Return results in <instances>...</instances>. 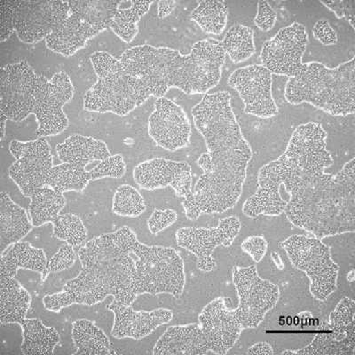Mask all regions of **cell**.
Returning a JSON list of instances; mask_svg holds the SVG:
<instances>
[{"mask_svg": "<svg viewBox=\"0 0 355 355\" xmlns=\"http://www.w3.org/2000/svg\"><path fill=\"white\" fill-rule=\"evenodd\" d=\"M192 116L207 148L198 161L204 173L182 202L187 218L194 221L202 214H223L236 205L253 153L227 92L205 94Z\"/></svg>", "mask_w": 355, "mask_h": 355, "instance_id": "cell-1", "label": "cell"}, {"mask_svg": "<svg viewBox=\"0 0 355 355\" xmlns=\"http://www.w3.org/2000/svg\"><path fill=\"white\" fill-rule=\"evenodd\" d=\"M268 164L290 195L284 214L293 226L321 240L354 233V157L336 175L300 176L284 154Z\"/></svg>", "mask_w": 355, "mask_h": 355, "instance_id": "cell-2", "label": "cell"}, {"mask_svg": "<svg viewBox=\"0 0 355 355\" xmlns=\"http://www.w3.org/2000/svg\"><path fill=\"white\" fill-rule=\"evenodd\" d=\"M123 71L138 78L150 97H164L170 88L187 94H206L220 83L226 53L220 41L196 42L189 55L166 47L144 44L125 51L119 59Z\"/></svg>", "mask_w": 355, "mask_h": 355, "instance_id": "cell-3", "label": "cell"}, {"mask_svg": "<svg viewBox=\"0 0 355 355\" xmlns=\"http://www.w3.org/2000/svg\"><path fill=\"white\" fill-rule=\"evenodd\" d=\"M284 97L291 105L307 103L332 116L353 115L354 57L334 69L319 62L303 63L300 74L288 78Z\"/></svg>", "mask_w": 355, "mask_h": 355, "instance_id": "cell-4", "label": "cell"}, {"mask_svg": "<svg viewBox=\"0 0 355 355\" xmlns=\"http://www.w3.org/2000/svg\"><path fill=\"white\" fill-rule=\"evenodd\" d=\"M62 291L68 293L72 305L95 306L112 296L122 305L132 306L138 297L135 259L128 255L87 263Z\"/></svg>", "mask_w": 355, "mask_h": 355, "instance_id": "cell-5", "label": "cell"}, {"mask_svg": "<svg viewBox=\"0 0 355 355\" xmlns=\"http://www.w3.org/2000/svg\"><path fill=\"white\" fill-rule=\"evenodd\" d=\"M90 59L98 80L84 96L85 110L123 116L150 99L141 82L126 74L119 59L103 51Z\"/></svg>", "mask_w": 355, "mask_h": 355, "instance_id": "cell-6", "label": "cell"}, {"mask_svg": "<svg viewBox=\"0 0 355 355\" xmlns=\"http://www.w3.org/2000/svg\"><path fill=\"white\" fill-rule=\"evenodd\" d=\"M69 1L21 0L0 3L1 34L5 42L14 33L25 44L46 40L69 15Z\"/></svg>", "mask_w": 355, "mask_h": 355, "instance_id": "cell-7", "label": "cell"}, {"mask_svg": "<svg viewBox=\"0 0 355 355\" xmlns=\"http://www.w3.org/2000/svg\"><path fill=\"white\" fill-rule=\"evenodd\" d=\"M137 295L170 294L180 299L186 285L185 264L171 247L148 246L137 242L133 249Z\"/></svg>", "mask_w": 355, "mask_h": 355, "instance_id": "cell-8", "label": "cell"}, {"mask_svg": "<svg viewBox=\"0 0 355 355\" xmlns=\"http://www.w3.org/2000/svg\"><path fill=\"white\" fill-rule=\"evenodd\" d=\"M291 264L305 272L310 280V293L325 301L338 288L339 266L332 259L331 248L322 240L294 234L280 243Z\"/></svg>", "mask_w": 355, "mask_h": 355, "instance_id": "cell-9", "label": "cell"}, {"mask_svg": "<svg viewBox=\"0 0 355 355\" xmlns=\"http://www.w3.org/2000/svg\"><path fill=\"white\" fill-rule=\"evenodd\" d=\"M232 275L239 300L234 315L243 329L259 327L266 313L277 306L280 288L259 277L255 266H234Z\"/></svg>", "mask_w": 355, "mask_h": 355, "instance_id": "cell-10", "label": "cell"}, {"mask_svg": "<svg viewBox=\"0 0 355 355\" xmlns=\"http://www.w3.org/2000/svg\"><path fill=\"white\" fill-rule=\"evenodd\" d=\"M9 151L15 162L9 167L8 175L17 184L22 195L31 198L37 189L46 187L53 166L51 146L46 138L35 141H12Z\"/></svg>", "mask_w": 355, "mask_h": 355, "instance_id": "cell-11", "label": "cell"}, {"mask_svg": "<svg viewBox=\"0 0 355 355\" xmlns=\"http://www.w3.org/2000/svg\"><path fill=\"white\" fill-rule=\"evenodd\" d=\"M74 93V85L65 72L56 73L50 79L41 76L33 112L37 121V137L61 135L68 128L69 121L63 107Z\"/></svg>", "mask_w": 355, "mask_h": 355, "instance_id": "cell-12", "label": "cell"}, {"mask_svg": "<svg viewBox=\"0 0 355 355\" xmlns=\"http://www.w3.org/2000/svg\"><path fill=\"white\" fill-rule=\"evenodd\" d=\"M40 76L26 62L11 63L1 69L0 113L21 122L33 115Z\"/></svg>", "mask_w": 355, "mask_h": 355, "instance_id": "cell-13", "label": "cell"}, {"mask_svg": "<svg viewBox=\"0 0 355 355\" xmlns=\"http://www.w3.org/2000/svg\"><path fill=\"white\" fill-rule=\"evenodd\" d=\"M326 139L327 132L320 123H303L295 129L284 154L300 175H322L334 163Z\"/></svg>", "mask_w": 355, "mask_h": 355, "instance_id": "cell-14", "label": "cell"}, {"mask_svg": "<svg viewBox=\"0 0 355 355\" xmlns=\"http://www.w3.org/2000/svg\"><path fill=\"white\" fill-rule=\"evenodd\" d=\"M309 42L306 28L299 22L282 28L266 40L261 53L262 65L272 74L295 78L302 68V57Z\"/></svg>", "mask_w": 355, "mask_h": 355, "instance_id": "cell-15", "label": "cell"}, {"mask_svg": "<svg viewBox=\"0 0 355 355\" xmlns=\"http://www.w3.org/2000/svg\"><path fill=\"white\" fill-rule=\"evenodd\" d=\"M272 73L259 64L236 69L227 80L243 100L244 112L261 119H271L279 112L272 94Z\"/></svg>", "mask_w": 355, "mask_h": 355, "instance_id": "cell-16", "label": "cell"}, {"mask_svg": "<svg viewBox=\"0 0 355 355\" xmlns=\"http://www.w3.org/2000/svg\"><path fill=\"white\" fill-rule=\"evenodd\" d=\"M148 133L158 147L174 152L188 147L191 123L182 107L162 97L155 101V110L148 119Z\"/></svg>", "mask_w": 355, "mask_h": 355, "instance_id": "cell-17", "label": "cell"}, {"mask_svg": "<svg viewBox=\"0 0 355 355\" xmlns=\"http://www.w3.org/2000/svg\"><path fill=\"white\" fill-rule=\"evenodd\" d=\"M198 321L208 339L211 353L215 354H227L243 331L234 310L227 309L223 297L209 303L200 313Z\"/></svg>", "mask_w": 355, "mask_h": 355, "instance_id": "cell-18", "label": "cell"}, {"mask_svg": "<svg viewBox=\"0 0 355 355\" xmlns=\"http://www.w3.org/2000/svg\"><path fill=\"white\" fill-rule=\"evenodd\" d=\"M107 309L115 316L111 335L117 339L141 340L173 318V311L170 309H157L150 312L135 311L132 306H123L115 300L110 304Z\"/></svg>", "mask_w": 355, "mask_h": 355, "instance_id": "cell-19", "label": "cell"}, {"mask_svg": "<svg viewBox=\"0 0 355 355\" xmlns=\"http://www.w3.org/2000/svg\"><path fill=\"white\" fill-rule=\"evenodd\" d=\"M242 228L239 218L230 216L218 222L216 227H182L176 232L178 245L198 257L211 255L218 246L232 245Z\"/></svg>", "mask_w": 355, "mask_h": 355, "instance_id": "cell-20", "label": "cell"}, {"mask_svg": "<svg viewBox=\"0 0 355 355\" xmlns=\"http://www.w3.org/2000/svg\"><path fill=\"white\" fill-rule=\"evenodd\" d=\"M210 352L208 339L199 323L168 328L153 348L155 355H198Z\"/></svg>", "mask_w": 355, "mask_h": 355, "instance_id": "cell-21", "label": "cell"}, {"mask_svg": "<svg viewBox=\"0 0 355 355\" xmlns=\"http://www.w3.org/2000/svg\"><path fill=\"white\" fill-rule=\"evenodd\" d=\"M101 33L87 21L69 11L68 18L46 37V44L53 52L71 57L83 49L88 40Z\"/></svg>", "mask_w": 355, "mask_h": 355, "instance_id": "cell-22", "label": "cell"}, {"mask_svg": "<svg viewBox=\"0 0 355 355\" xmlns=\"http://www.w3.org/2000/svg\"><path fill=\"white\" fill-rule=\"evenodd\" d=\"M30 215L6 192L0 194V252L21 242L33 230Z\"/></svg>", "mask_w": 355, "mask_h": 355, "instance_id": "cell-23", "label": "cell"}, {"mask_svg": "<svg viewBox=\"0 0 355 355\" xmlns=\"http://www.w3.org/2000/svg\"><path fill=\"white\" fill-rule=\"evenodd\" d=\"M62 163L85 168L94 161H103L111 154L105 142L89 136L74 135L56 146Z\"/></svg>", "mask_w": 355, "mask_h": 355, "instance_id": "cell-24", "label": "cell"}, {"mask_svg": "<svg viewBox=\"0 0 355 355\" xmlns=\"http://www.w3.org/2000/svg\"><path fill=\"white\" fill-rule=\"evenodd\" d=\"M49 259L42 249L35 248L31 243L12 244L1 254L0 279L15 278L19 269L40 272L43 277Z\"/></svg>", "mask_w": 355, "mask_h": 355, "instance_id": "cell-25", "label": "cell"}, {"mask_svg": "<svg viewBox=\"0 0 355 355\" xmlns=\"http://www.w3.org/2000/svg\"><path fill=\"white\" fill-rule=\"evenodd\" d=\"M31 305L30 293L17 279H0V323L2 325H21L26 319Z\"/></svg>", "mask_w": 355, "mask_h": 355, "instance_id": "cell-26", "label": "cell"}, {"mask_svg": "<svg viewBox=\"0 0 355 355\" xmlns=\"http://www.w3.org/2000/svg\"><path fill=\"white\" fill-rule=\"evenodd\" d=\"M185 162L157 157L142 162L133 170V180L139 188L148 191L167 188Z\"/></svg>", "mask_w": 355, "mask_h": 355, "instance_id": "cell-27", "label": "cell"}, {"mask_svg": "<svg viewBox=\"0 0 355 355\" xmlns=\"http://www.w3.org/2000/svg\"><path fill=\"white\" fill-rule=\"evenodd\" d=\"M21 353L25 355L52 354L61 341L55 327H47L40 319H25L22 322Z\"/></svg>", "mask_w": 355, "mask_h": 355, "instance_id": "cell-28", "label": "cell"}, {"mask_svg": "<svg viewBox=\"0 0 355 355\" xmlns=\"http://www.w3.org/2000/svg\"><path fill=\"white\" fill-rule=\"evenodd\" d=\"M71 337L76 348L73 354H116L105 332L90 320L79 319L73 322Z\"/></svg>", "mask_w": 355, "mask_h": 355, "instance_id": "cell-29", "label": "cell"}, {"mask_svg": "<svg viewBox=\"0 0 355 355\" xmlns=\"http://www.w3.org/2000/svg\"><path fill=\"white\" fill-rule=\"evenodd\" d=\"M335 340L345 354L355 353V302L345 297L332 311L328 322Z\"/></svg>", "mask_w": 355, "mask_h": 355, "instance_id": "cell-30", "label": "cell"}, {"mask_svg": "<svg viewBox=\"0 0 355 355\" xmlns=\"http://www.w3.org/2000/svg\"><path fill=\"white\" fill-rule=\"evenodd\" d=\"M64 195L50 187H43L34 193L28 206V215L34 227L53 223L65 207Z\"/></svg>", "mask_w": 355, "mask_h": 355, "instance_id": "cell-31", "label": "cell"}, {"mask_svg": "<svg viewBox=\"0 0 355 355\" xmlns=\"http://www.w3.org/2000/svg\"><path fill=\"white\" fill-rule=\"evenodd\" d=\"M92 180L90 171L85 168L62 163L53 166L47 178L46 186L57 192L64 194L66 192H83Z\"/></svg>", "mask_w": 355, "mask_h": 355, "instance_id": "cell-32", "label": "cell"}, {"mask_svg": "<svg viewBox=\"0 0 355 355\" xmlns=\"http://www.w3.org/2000/svg\"><path fill=\"white\" fill-rule=\"evenodd\" d=\"M220 43L226 55L236 64L247 61L255 53L254 31L240 24L228 28Z\"/></svg>", "mask_w": 355, "mask_h": 355, "instance_id": "cell-33", "label": "cell"}, {"mask_svg": "<svg viewBox=\"0 0 355 355\" xmlns=\"http://www.w3.org/2000/svg\"><path fill=\"white\" fill-rule=\"evenodd\" d=\"M129 8L119 9L110 28L123 42L131 43L139 33V21L150 11L153 1H130Z\"/></svg>", "mask_w": 355, "mask_h": 355, "instance_id": "cell-34", "label": "cell"}, {"mask_svg": "<svg viewBox=\"0 0 355 355\" xmlns=\"http://www.w3.org/2000/svg\"><path fill=\"white\" fill-rule=\"evenodd\" d=\"M228 8L217 0L200 2L192 12L191 19L205 33L220 35L226 28Z\"/></svg>", "mask_w": 355, "mask_h": 355, "instance_id": "cell-35", "label": "cell"}, {"mask_svg": "<svg viewBox=\"0 0 355 355\" xmlns=\"http://www.w3.org/2000/svg\"><path fill=\"white\" fill-rule=\"evenodd\" d=\"M53 236L72 247H79L87 239V230L83 220L73 214H60L53 222Z\"/></svg>", "mask_w": 355, "mask_h": 355, "instance_id": "cell-36", "label": "cell"}, {"mask_svg": "<svg viewBox=\"0 0 355 355\" xmlns=\"http://www.w3.org/2000/svg\"><path fill=\"white\" fill-rule=\"evenodd\" d=\"M147 206L137 189L131 185H122L113 196L112 211L120 217L136 218L144 214Z\"/></svg>", "mask_w": 355, "mask_h": 355, "instance_id": "cell-37", "label": "cell"}, {"mask_svg": "<svg viewBox=\"0 0 355 355\" xmlns=\"http://www.w3.org/2000/svg\"><path fill=\"white\" fill-rule=\"evenodd\" d=\"M126 164L122 155H111L110 157L100 162L97 166L90 171L92 180L114 178L120 179L125 176Z\"/></svg>", "mask_w": 355, "mask_h": 355, "instance_id": "cell-38", "label": "cell"}, {"mask_svg": "<svg viewBox=\"0 0 355 355\" xmlns=\"http://www.w3.org/2000/svg\"><path fill=\"white\" fill-rule=\"evenodd\" d=\"M76 261H77V253L75 252L74 247L69 244H64L49 259L42 281L46 280L50 274L68 270L74 266Z\"/></svg>", "mask_w": 355, "mask_h": 355, "instance_id": "cell-39", "label": "cell"}, {"mask_svg": "<svg viewBox=\"0 0 355 355\" xmlns=\"http://www.w3.org/2000/svg\"><path fill=\"white\" fill-rule=\"evenodd\" d=\"M178 220V214L175 211L166 209V210H158L155 209L153 214L148 220V227L150 233L157 236L166 228L172 226Z\"/></svg>", "mask_w": 355, "mask_h": 355, "instance_id": "cell-40", "label": "cell"}, {"mask_svg": "<svg viewBox=\"0 0 355 355\" xmlns=\"http://www.w3.org/2000/svg\"><path fill=\"white\" fill-rule=\"evenodd\" d=\"M192 180L191 166L185 162L182 169L177 173L171 187L177 196L185 198L192 193Z\"/></svg>", "mask_w": 355, "mask_h": 355, "instance_id": "cell-41", "label": "cell"}, {"mask_svg": "<svg viewBox=\"0 0 355 355\" xmlns=\"http://www.w3.org/2000/svg\"><path fill=\"white\" fill-rule=\"evenodd\" d=\"M277 21V12L268 1L258 3V11L254 19L255 25L262 31H271Z\"/></svg>", "mask_w": 355, "mask_h": 355, "instance_id": "cell-42", "label": "cell"}, {"mask_svg": "<svg viewBox=\"0 0 355 355\" xmlns=\"http://www.w3.org/2000/svg\"><path fill=\"white\" fill-rule=\"evenodd\" d=\"M268 242L264 236H252L243 241L242 250L252 257L256 263L261 262L268 252Z\"/></svg>", "mask_w": 355, "mask_h": 355, "instance_id": "cell-43", "label": "cell"}, {"mask_svg": "<svg viewBox=\"0 0 355 355\" xmlns=\"http://www.w3.org/2000/svg\"><path fill=\"white\" fill-rule=\"evenodd\" d=\"M313 35L323 46L337 44L338 35L327 20H320L313 28Z\"/></svg>", "mask_w": 355, "mask_h": 355, "instance_id": "cell-44", "label": "cell"}, {"mask_svg": "<svg viewBox=\"0 0 355 355\" xmlns=\"http://www.w3.org/2000/svg\"><path fill=\"white\" fill-rule=\"evenodd\" d=\"M44 309L53 313H60L65 307L72 306L71 297L64 291L46 295L43 299Z\"/></svg>", "mask_w": 355, "mask_h": 355, "instance_id": "cell-45", "label": "cell"}, {"mask_svg": "<svg viewBox=\"0 0 355 355\" xmlns=\"http://www.w3.org/2000/svg\"><path fill=\"white\" fill-rule=\"evenodd\" d=\"M322 4L327 6L329 9H331L332 12H335L337 17L342 18L344 17H347V20L349 21L352 27L354 30V15L352 12L348 8L349 2L347 1H322Z\"/></svg>", "mask_w": 355, "mask_h": 355, "instance_id": "cell-46", "label": "cell"}, {"mask_svg": "<svg viewBox=\"0 0 355 355\" xmlns=\"http://www.w3.org/2000/svg\"><path fill=\"white\" fill-rule=\"evenodd\" d=\"M247 354L253 355H272L275 354L274 348L268 342H259L250 347Z\"/></svg>", "mask_w": 355, "mask_h": 355, "instance_id": "cell-47", "label": "cell"}, {"mask_svg": "<svg viewBox=\"0 0 355 355\" xmlns=\"http://www.w3.org/2000/svg\"><path fill=\"white\" fill-rule=\"evenodd\" d=\"M198 268L202 272H211L217 268L216 259L214 256L208 255L198 258Z\"/></svg>", "mask_w": 355, "mask_h": 355, "instance_id": "cell-48", "label": "cell"}, {"mask_svg": "<svg viewBox=\"0 0 355 355\" xmlns=\"http://www.w3.org/2000/svg\"><path fill=\"white\" fill-rule=\"evenodd\" d=\"M175 1H159L157 3V15L160 19L166 18L175 9Z\"/></svg>", "mask_w": 355, "mask_h": 355, "instance_id": "cell-49", "label": "cell"}, {"mask_svg": "<svg viewBox=\"0 0 355 355\" xmlns=\"http://www.w3.org/2000/svg\"><path fill=\"white\" fill-rule=\"evenodd\" d=\"M272 259L275 263V265L277 266V268L282 270V269L284 268V266L283 264V261H282L280 255L277 252H272Z\"/></svg>", "mask_w": 355, "mask_h": 355, "instance_id": "cell-50", "label": "cell"}, {"mask_svg": "<svg viewBox=\"0 0 355 355\" xmlns=\"http://www.w3.org/2000/svg\"><path fill=\"white\" fill-rule=\"evenodd\" d=\"M8 117L4 114L0 113V128H1V141L4 139L6 135V123L8 121Z\"/></svg>", "mask_w": 355, "mask_h": 355, "instance_id": "cell-51", "label": "cell"}, {"mask_svg": "<svg viewBox=\"0 0 355 355\" xmlns=\"http://www.w3.org/2000/svg\"><path fill=\"white\" fill-rule=\"evenodd\" d=\"M347 280H348V282H350V283H354V269H352V270L349 272H348Z\"/></svg>", "mask_w": 355, "mask_h": 355, "instance_id": "cell-52", "label": "cell"}, {"mask_svg": "<svg viewBox=\"0 0 355 355\" xmlns=\"http://www.w3.org/2000/svg\"><path fill=\"white\" fill-rule=\"evenodd\" d=\"M285 323H286V324H288V326H291V324H293V317H291V316L285 317Z\"/></svg>", "mask_w": 355, "mask_h": 355, "instance_id": "cell-53", "label": "cell"}, {"mask_svg": "<svg viewBox=\"0 0 355 355\" xmlns=\"http://www.w3.org/2000/svg\"><path fill=\"white\" fill-rule=\"evenodd\" d=\"M279 324H280V325L285 324V317L284 316H281L280 318H279Z\"/></svg>", "mask_w": 355, "mask_h": 355, "instance_id": "cell-54", "label": "cell"}]
</instances>
